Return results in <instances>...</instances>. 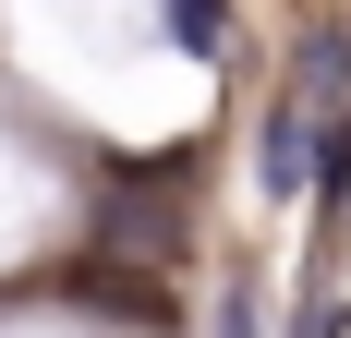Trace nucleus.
<instances>
[{"instance_id":"f03ea898","label":"nucleus","mask_w":351,"mask_h":338,"mask_svg":"<svg viewBox=\"0 0 351 338\" xmlns=\"http://www.w3.org/2000/svg\"><path fill=\"white\" fill-rule=\"evenodd\" d=\"M170 25L194 36V49H206V36H218V0H170Z\"/></svg>"},{"instance_id":"f257e3e1","label":"nucleus","mask_w":351,"mask_h":338,"mask_svg":"<svg viewBox=\"0 0 351 338\" xmlns=\"http://www.w3.org/2000/svg\"><path fill=\"white\" fill-rule=\"evenodd\" d=\"M267 181H279V194L303 181V109H279V121H267Z\"/></svg>"}]
</instances>
